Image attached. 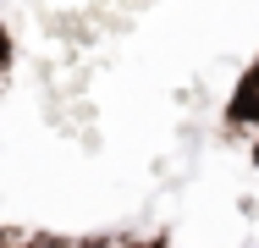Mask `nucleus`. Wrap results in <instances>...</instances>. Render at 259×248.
Returning a JSON list of instances; mask_svg holds the SVG:
<instances>
[]
</instances>
